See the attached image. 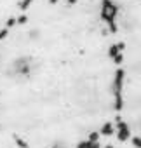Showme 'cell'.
<instances>
[{"label":"cell","mask_w":141,"mask_h":148,"mask_svg":"<svg viewBox=\"0 0 141 148\" xmlns=\"http://www.w3.org/2000/svg\"><path fill=\"white\" fill-rule=\"evenodd\" d=\"M14 25H16V19H14V18H9V21H7V25H5V28L9 30V28H11V26H14Z\"/></svg>","instance_id":"9c48e42d"},{"label":"cell","mask_w":141,"mask_h":148,"mask_svg":"<svg viewBox=\"0 0 141 148\" xmlns=\"http://www.w3.org/2000/svg\"><path fill=\"white\" fill-rule=\"evenodd\" d=\"M101 134H103V136H110V134H113V124H112V122L103 124V127H101Z\"/></svg>","instance_id":"3957f363"},{"label":"cell","mask_w":141,"mask_h":148,"mask_svg":"<svg viewBox=\"0 0 141 148\" xmlns=\"http://www.w3.org/2000/svg\"><path fill=\"white\" fill-rule=\"evenodd\" d=\"M26 21H28V16H26V14H21V16L16 19V23H18V25H25Z\"/></svg>","instance_id":"8992f818"},{"label":"cell","mask_w":141,"mask_h":148,"mask_svg":"<svg viewBox=\"0 0 141 148\" xmlns=\"http://www.w3.org/2000/svg\"><path fill=\"white\" fill-rule=\"evenodd\" d=\"M87 139H89V141H98V139H99V132H91Z\"/></svg>","instance_id":"ba28073f"},{"label":"cell","mask_w":141,"mask_h":148,"mask_svg":"<svg viewBox=\"0 0 141 148\" xmlns=\"http://www.w3.org/2000/svg\"><path fill=\"white\" fill-rule=\"evenodd\" d=\"M7 33H9V30H7V28L0 30V40H2V38H5V37H7Z\"/></svg>","instance_id":"30bf717a"},{"label":"cell","mask_w":141,"mask_h":148,"mask_svg":"<svg viewBox=\"0 0 141 148\" xmlns=\"http://www.w3.org/2000/svg\"><path fill=\"white\" fill-rule=\"evenodd\" d=\"M117 138H118L120 141H125V139L131 138V129H129V125H127L125 122H122V120H118V124H117Z\"/></svg>","instance_id":"6da1fadb"},{"label":"cell","mask_w":141,"mask_h":148,"mask_svg":"<svg viewBox=\"0 0 141 148\" xmlns=\"http://www.w3.org/2000/svg\"><path fill=\"white\" fill-rule=\"evenodd\" d=\"M31 4H33V0H23V2L19 4V7H21L23 11H26V9H28V7L31 5Z\"/></svg>","instance_id":"5b68a950"},{"label":"cell","mask_w":141,"mask_h":148,"mask_svg":"<svg viewBox=\"0 0 141 148\" xmlns=\"http://www.w3.org/2000/svg\"><path fill=\"white\" fill-rule=\"evenodd\" d=\"M14 141H16L18 146H21V148H28V143H26L25 139H21L19 136H14Z\"/></svg>","instance_id":"277c9868"},{"label":"cell","mask_w":141,"mask_h":148,"mask_svg":"<svg viewBox=\"0 0 141 148\" xmlns=\"http://www.w3.org/2000/svg\"><path fill=\"white\" fill-rule=\"evenodd\" d=\"M105 148H112V146H110V145H108V146H105Z\"/></svg>","instance_id":"8fae6325"},{"label":"cell","mask_w":141,"mask_h":148,"mask_svg":"<svg viewBox=\"0 0 141 148\" xmlns=\"http://www.w3.org/2000/svg\"><path fill=\"white\" fill-rule=\"evenodd\" d=\"M77 148H99V143L98 141H89V139H84L77 145Z\"/></svg>","instance_id":"7a4b0ae2"},{"label":"cell","mask_w":141,"mask_h":148,"mask_svg":"<svg viewBox=\"0 0 141 148\" xmlns=\"http://www.w3.org/2000/svg\"><path fill=\"white\" fill-rule=\"evenodd\" d=\"M132 145H134L136 148H141V138H139V136H134V138H132Z\"/></svg>","instance_id":"52a82bcc"}]
</instances>
